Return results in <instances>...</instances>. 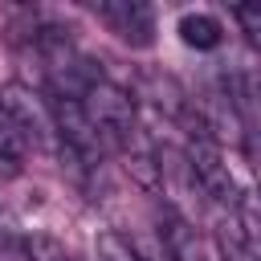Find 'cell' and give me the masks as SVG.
Listing matches in <instances>:
<instances>
[{"label": "cell", "mask_w": 261, "mask_h": 261, "mask_svg": "<svg viewBox=\"0 0 261 261\" xmlns=\"http://www.w3.org/2000/svg\"><path fill=\"white\" fill-rule=\"evenodd\" d=\"M188 175H192V184H196L212 204H224L228 212L245 204V200H241L245 192L237 188L232 167L224 163L220 139H216L204 122H196V130H192V139H188Z\"/></svg>", "instance_id": "6da1fadb"}, {"label": "cell", "mask_w": 261, "mask_h": 261, "mask_svg": "<svg viewBox=\"0 0 261 261\" xmlns=\"http://www.w3.org/2000/svg\"><path fill=\"white\" fill-rule=\"evenodd\" d=\"M82 114L90 118V126H94V135L102 139V147L106 143H126L130 135H135V98H130V90H122L118 82H110V77H94L86 90H82Z\"/></svg>", "instance_id": "7a4b0ae2"}, {"label": "cell", "mask_w": 261, "mask_h": 261, "mask_svg": "<svg viewBox=\"0 0 261 261\" xmlns=\"http://www.w3.org/2000/svg\"><path fill=\"white\" fill-rule=\"evenodd\" d=\"M94 16L130 49H147L155 41V12H151V4H139V0H98Z\"/></svg>", "instance_id": "3957f363"}, {"label": "cell", "mask_w": 261, "mask_h": 261, "mask_svg": "<svg viewBox=\"0 0 261 261\" xmlns=\"http://www.w3.org/2000/svg\"><path fill=\"white\" fill-rule=\"evenodd\" d=\"M216 249L224 261H257V224H253V212L249 204L232 208L220 228H216Z\"/></svg>", "instance_id": "277c9868"}, {"label": "cell", "mask_w": 261, "mask_h": 261, "mask_svg": "<svg viewBox=\"0 0 261 261\" xmlns=\"http://www.w3.org/2000/svg\"><path fill=\"white\" fill-rule=\"evenodd\" d=\"M159 245H163L167 261H204L200 232L179 212H163V220H159Z\"/></svg>", "instance_id": "5b68a950"}, {"label": "cell", "mask_w": 261, "mask_h": 261, "mask_svg": "<svg viewBox=\"0 0 261 261\" xmlns=\"http://www.w3.org/2000/svg\"><path fill=\"white\" fill-rule=\"evenodd\" d=\"M175 33H179V41H184L188 49H196V53H208V49H216V45L224 41V24H220L212 12H184L179 24H175Z\"/></svg>", "instance_id": "8992f818"}, {"label": "cell", "mask_w": 261, "mask_h": 261, "mask_svg": "<svg viewBox=\"0 0 261 261\" xmlns=\"http://www.w3.org/2000/svg\"><path fill=\"white\" fill-rule=\"evenodd\" d=\"M24 155H29V139H24L20 122H16V118L4 110V102H0V163L16 167Z\"/></svg>", "instance_id": "52a82bcc"}, {"label": "cell", "mask_w": 261, "mask_h": 261, "mask_svg": "<svg viewBox=\"0 0 261 261\" xmlns=\"http://www.w3.org/2000/svg\"><path fill=\"white\" fill-rule=\"evenodd\" d=\"M94 253H98V261H143V257H139V249H135V245L122 237V232H114V228L98 232Z\"/></svg>", "instance_id": "ba28073f"}, {"label": "cell", "mask_w": 261, "mask_h": 261, "mask_svg": "<svg viewBox=\"0 0 261 261\" xmlns=\"http://www.w3.org/2000/svg\"><path fill=\"white\" fill-rule=\"evenodd\" d=\"M24 257H29V261H73V257L65 253V245L53 241V237H29V241H24Z\"/></svg>", "instance_id": "9c48e42d"}, {"label": "cell", "mask_w": 261, "mask_h": 261, "mask_svg": "<svg viewBox=\"0 0 261 261\" xmlns=\"http://www.w3.org/2000/svg\"><path fill=\"white\" fill-rule=\"evenodd\" d=\"M232 16L241 20L245 37H249V41H257V33H261V8H257V4H241V8H232Z\"/></svg>", "instance_id": "30bf717a"}]
</instances>
